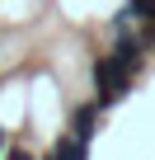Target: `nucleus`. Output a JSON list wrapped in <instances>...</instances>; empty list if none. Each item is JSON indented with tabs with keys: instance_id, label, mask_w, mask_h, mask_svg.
Masks as SVG:
<instances>
[{
	"instance_id": "f257e3e1",
	"label": "nucleus",
	"mask_w": 155,
	"mask_h": 160,
	"mask_svg": "<svg viewBox=\"0 0 155 160\" xmlns=\"http://www.w3.org/2000/svg\"><path fill=\"white\" fill-rule=\"evenodd\" d=\"M132 75H136V66L122 61V57H113V52L94 61V85H99V104H104V108L122 99V90L132 85Z\"/></svg>"
},
{
	"instance_id": "f03ea898",
	"label": "nucleus",
	"mask_w": 155,
	"mask_h": 160,
	"mask_svg": "<svg viewBox=\"0 0 155 160\" xmlns=\"http://www.w3.org/2000/svg\"><path fill=\"white\" fill-rule=\"evenodd\" d=\"M99 113H104V104H80V108L70 113V137L90 141V137H94V122H99Z\"/></svg>"
},
{
	"instance_id": "7ed1b4c3",
	"label": "nucleus",
	"mask_w": 155,
	"mask_h": 160,
	"mask_svg": "<svg viewBox=\"0 0 155 160\" xmlns=\"http://www.w3.org/2000/svg\"><path fill=\"white\" fill-rule=\"evenodd\" d=\"M52 160H90V141H80V137H61V141L52 146Z\"/></svg>"
},
{
	"instance_id": "20e7f679",
	"label": "nucleus",
	"mask_w": 155,
	"mask_h": 160,
	"mask_svg": "<svg viewBox=\"0 0 155 160\" xmlns=\"http://www.w3.org/2000/svg\"><path fill=\"white\" fill-rule=\"evenodd\" d=\"M150 38H155V14L146 19V42H150Z\"/></svg>"
},
{
	"instance_id": "39448f33",
	"label": "nucleus",
	"mask_w": 155,
	"mask_h": 160,
	"mask_svg": "<svg viewBox=\"0 0 155 160\" xmlns=\"http://www.w3.org/2000/svg\"><path fill=\"white\" fill-rule=\"evenodd\" d=\"M10 160H33V155L28 151H10Z\"/></svg>"
},
{
	"instance_id": "423d86ee",
	"label": "nucleus",
	"mask_w": 155,
	"mask_h": 160,
	"mask_svg": "<svg viewBox=\"0 0 155 160\" xmlns=\"http://www.w3.org/2000/svg\"><path fill=\"white\" fill-rule=\"evenodd\" d=\"M0 155H5V132H0Z\"/></svg>"
},
{
	"instance_id": "0eeeda50",
	"label": "nucleus",
	"mask_w": 155,
	"mask_h": 160,
	"mask_svg": "<svg viewBox=\"0 0 155 160\" xmlns=\"http://www.w3.org/2000/svg\"><path fill=\"white\" fill-rule=\"evenodd\" d=\"M47 160H52V155H47Z\"/></svg>"
}]
</instances>
